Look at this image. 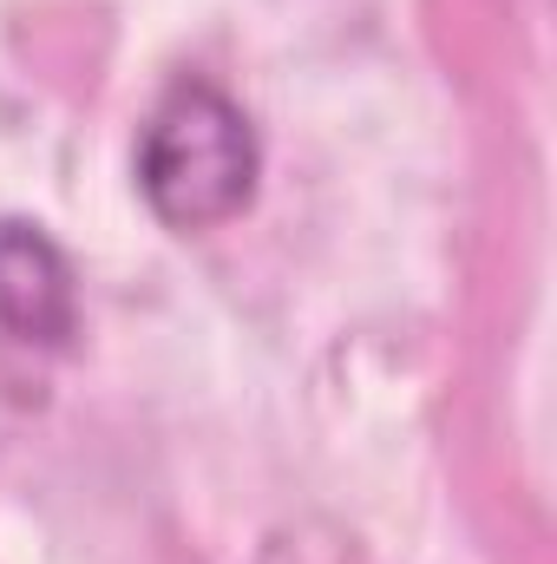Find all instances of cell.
<instances>
[{
	"instance_id": "6da1fadb",
	"label": "cell",
	"mask_w": 557,
	"mask_h": 564,
	"mask_svg": "<svg viewBox=\"0 0 557 564\" xmlns=\"http://www.w3.org/2000/svg\"><path fill=\"white\" fill-rule=\"evenodd\" d=\"M263 177V144L250 112L210 86L177 79L139 132V191L157 224L171 230H217L250 210Z\"/></svg>"
},
{
	"instance_id": "7a4b0ae2",
	"label": "cell",
	"mask_w": 557,
	"mask_h": 564,
	"mask_svg": "<svg viewBox=\"0 0 557 564\" xmlns=\"http://www.w3.org/2000/svg\"><path fill=\"white\" fill-rule=\"evenodd\" d=\"M73 328H79V282L66 250L26 217H0V335L26 348H66Z\"/></svg>"
}]
</instances>
